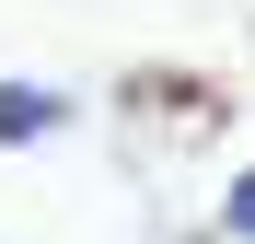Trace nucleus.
I'll list each match as a JSON object with an SVG mask.
<instances>
[{
  "label": "nucleus",
  "mask_w": 255,
  "mask_h": 244,
  "mask_svg": "<svg viewBox=\"0 0 255 244\" xmlns=\"http://www.w3.org/2000/svg\"><path fill=\"white\" fill-rule=\"evenodd\" d=\"M221 221H232V233H244V244H255V175H244V186H232V198H221Z\"/></svg>",
  "instance_id": "f03ea898"
},
{
  "label": "nucleus",
  "mask_w": 255,
  "mask_h": 244,
  "mask_svg": "<svg viewBox=\"0 0 255 244\" xmlns=\"http://www.w3.org/2000/svg\"><path fill=\"white\" fill-rule=\"evenodd\" d=\"M47 128H70L58 81H0V140H47Z\"/></svg>",
  "instance_id": "f257e3e1"
}]
</instances>
